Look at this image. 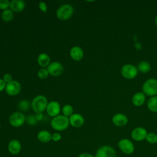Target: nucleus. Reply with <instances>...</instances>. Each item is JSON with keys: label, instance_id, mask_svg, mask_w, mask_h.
Wrapping results in <instances>:
<instances>
[{"label": "nucleus", "instance_id": "obj_24", "mask_svg": "<svg viewBox=\"0 0 157 157\" xmlns=\"http://www.w3.org/2000/svg\"><path fill=\"white\" fill-rule=\"evenodd\" d=\"M18 106V109L21 111L26 112L29 109L30 104H29V101H28L26 99H23L19 102Z\"/></svg>", "mask_w": 157, "mask_h": 157}, {"label": "nucleus", "instance_id": "obj_12", "mask_svg": "<svg viewBox=\"0 0 157 157\" xmlns=\"http://www.w3.org/2000/svg\"><path fill=\"white\" fill-rule=\"evenodd\" d=\"M47 113L52 117H56L59 115V113L61 112L60 104L57 101H51L48 103L47 106Z\"/></svg>", "mask_w": 157, "mask_h": 157}, {"label": "nucleus", "instance_id": "obj_37", "mask_svg": "<svg viewBox=\"0 0 157 157\" xmlns=\"http://www.w3.org/2000/svg\"><path fill=\"white\" fill-rule=\"evenodd\" d=\"M155 24H156V26H157V16H156V18H155Z\"/></svg>", "mask_w": 157, "mask_h": 157}, {"label": "nucleus", "instance_id": "obj_6", "mask_svg": "<svg viewBox=\"0 0 157 157\" xmlns=\"http://www.w3.org/2000/svg\"><path fill=\"white\" fill-rule=\"evenodd\" d=\"M118 147L120 151L126 155L132 154L135 149L133 142L126 138L120 139L118 142Z\"/></svg>", "mask_w": 157, "mask_h": 157}, {"label": "nucleus", "instance_id": "obj_25", "mask_svg": "<svg viewBox=\"0 0 157 157\" xmlns=\"http://www.w3.org/2000/svg\"><path fill=\"white\" fill-rule=\"evenodd\" d=\"M62 113L63 115L66 117H70L71 115L73 114V108L71 105L66 104L64 105L62 108Z\"/></svg>", "mask_w": 157, "mask_h": 157}, {"label": "nucleus", "instance_id": "obj_4", "mask_svg": "<svg viewBox=\"0 0 157 157\" xmlns=\"http://www.w3.org/2000/svg\"><path fill=\"white\" fill-rule=\"evenodd\" d=\"M74 13V9L72 6L69 4H64L61 5L56 11L57 17L63 21L69 19Z\"/></svg>", "mask_w": 157, "mask_h": 157}, {"label": "nucleus", "instance_id": "obj_27", "mask_svg": "<svg viewBox=\"0 0 157 157\" xmlns=\"http://www.w3.org/2000/svg\"><path fill=\"white\" fill-rule=\"evenodd\" d=\"M49 73L47 71V69L41 68L37 72V75L40 79H45L48 77Z\"/></svg>", "mask_w": 157, "mask_h": 157}, {"label": "nucleus", "instance_id": "obj_16", "mask_svg": "<svg viewBox=\"0 0 157 157\" xmlns=\"http://www.w3.org/2000/svg\"><path fill=\"white\" fill-rule=\"evenodd\" d=\"M145 102V94L142 91L136 93L132 97V103L136 107L142 105Z\"/></svg>", "mask_w": 157, "mask_h": 157}, {"label": "nucleus", "instance_id": "obj_35", "mask_svg": "<svg viewBox=\"0 0 157 157\" xmlns=\"http://www.w3.org/2000/svg\"><path fill=\"white\" fill-rule=\"evenodd\" d=\"M78 157H94V156H93L92 154L89 153H82L81 154H80Z\"/></svg>", "mask_w": 157, "mask_h": 157}, {"label": "nucleus", "instance_id": "obj_5", "mask_svg": "<svg viewBox=\"0 0 157 157\" xmlns=\"http://www.w3.org/2000/svg\"><path fill=\"white\" fill-rule=\"evenodd\" d=\"M121 75L128 80L134 78L138 74V70L136 66L132 64H124L120 70Z\"/></svg>", "mask_w": 157, "mask_h": 157}, {"label": "nucleus", "instance_id": "obj_36", "mask_svg": "<svg viewBox=\"0 0 157 157\" xmlns=\"http://www.w3.org/2000/svg\"><path fill=\"white\" fill-rule=\"evenodd\" d=\"M134 47H135V48H136L137 50H140L141 48H142V44H141L140 42H136L134 44Z\"/></svg>", "mask_w": 157, "mask_h": 157}, {"label": "nucleus", "instance_id": "obj_3", "mask_svg": "<svg viewBox=\"0 0 157 157\" xmlns=\"http://www.w3.org/2000/svg\"><path fill=\"white\" fill-rule=\"evenodd\" d=\"M48 103V100L45 96L38 95L33 99L31 107L36 113L42 112L47 109Z\"/></svg>", "mask_w": 157, "mask_h": 157}, {"label": "nucleus", "instance_id": "obj_18", "mask_svg": "<svg viewBox=\"0 0 157 157\" xmlns=\"http://www.w3.org/2000/svg\"><path fill=\"white\" fill-rule=\"evenodd\" d=\"M10 9L13 12H19L25 7V2L22 0H12L10 2Z\"/></svg>", "mask_w": 157, "mask_h": 157}, {"label": "nucleus", "instance_id": "obj_22", "mask_svg": "<svg viewBox=\"0 0 157 157\" xmlns=\"http://www.w3.org/2000/svg\"><path fill=\"white\" fill-rule=\"evenodd\" d=\"M137 68L138 71L143 74H145L150 71L151 66L148 62L146 61H142L140 63H139Z\"/></svg>", "mask_w": 157, "mask_h": 157}, {"label": "nucleus", "instance_id": "obj_38", "mask_svg": "<svg viewBox=\"0 0 157 157\" xmlns=\"http://www.w3.org/2000/svg\"><path fill=\"white\" fill-rule=\"evenodd\" d=\"M0 128H1V126H0Z\"/></svg>", "mask_w": 157, "mask_h": 157}, {"label": "nucleus", "instance_id": "obj_17", "mask_svg": "<svg viewBox=\"0 0 157 157\" xmlns=\"http://www.w3.org/2000/svg\"><path fill=\"white\" fill-rule=\"evenodd\" d=\"M70 56L75 61H80L83 56V51L78 46H74L70 50Z\"/></svg>", "mask_w": 157, "mask_h": 157}, {"label": "nucleus", "instance_id": "obj_34", "mask_svg": "<svg viewBox=\"0 0 157 157\" xmlns=\"http://www.w3.org/2000/svg\"><path fill=\"white\" fill-rule=\"evenodd\" d=\"M6 83L4 82V81L0 78V91H2V90H4L6 88Z\"/></svg>", "mask_w": 157, "mask_h": 157}, {"label": "nucleus", "instance_id": "obj_26", "mask_svg": "<svg viewBox=\"0 0 157 157\" xmlns=\"http://www.w3.org/2000/svg\"><path fill=\"white\" fill-rule=\"evenodd\" d=\"M145 140L151 144H155L157 142V134L155 132H148Z\"/></svg>", "mask_w": 157, "mask_h": 157}, {"label": "nucleus", "instance_id": "obj_1", "mask_svg": "<svg viewBox=\"0 0 157 157\" xmlns=\"http://www.w3.org/2000/svg\"><path fill=\"white\" fill-rule=\"evenodd\" d=\"M69 124V118L63 115H59L53 117L51 121V126L57 131H62L66 129Z\"/></svg>", "mask_w": 157, "mask_h": 157}, {"label": "nucleus", "instance_id": "obj_28", "mask_svg": "<svg viewBox=\"0 0 157 157\" xmlns=\"http://www.w3.org/2000/svg\"><path fill=\"white\" fill-rule=\"evenodd\" d=\"M28 124H30V125H34L37 123V121L35 117V116L34 115H28L27 116V118L26 119Z\"/></svg>", "mask_w": 157, "mask_h": 157}, {"label": "nucleus", "instance_id": "obj_30", "mask_svg": "<svg viewBox=\"0 0 157 157\" xmlns=\"http://www.w3.org/2000/svg\"><path fill=\"white\" fill-rule=\"evenodd\" d=\"M61 135L59 132H55L52 135V140L54 142H58L61 139Z\"/></svg>", "mask_w": 157, "mask_h": 157}, {"label": "nucleus", "instance_id": "obj_2", "mask_svg": "<svg viewBox=\"0 0 157 157\" xmlns=\"http://www.w3.org/2000/svg\"><path fill=\"white\" fill-rule=\"evenodd\" d=\"M142 92L148 96H155L157 94V80L154 78H150L143 83Z\"/></svg>", "mask_w": 157, "mask_h": 157}, {"label": "nucleus", "instance_id": "obj_8", "mask_svg": "<svg viewBox=\"0 0 157 157\" xmlns=\"http://www.w3.org/2000/svg\"><path fill=\"white\" fill-rule=\"evenodd\" d=\"M94 157H117L115 149L109 145H102L96 151Z\"/></svg>", "mask_w": 157, "mask_h": 157}, {"label": "nucleus", "instance_id": "obj_7", "mask_svg": "<svg viewBox=\"0 0 157 157\" xmlns=\"http://www.w3.org/2000/svg\"><path fill=\"white\" fill-rule=\"evenodd\" d=\"M26 119V118L22 112H15L10 115L9 121L11 126L13 127L18 128L25 123Z\"/></svg>", "mask_w": 157, "mask_h": 157}, {"label": "nucleus", "instance_id": "obj_9", "mask_svg": "<svg viewBox=\"0 0 157 157\" xmlns=\"http://www.w3.org/2000/svg\"><path fill=\"white\" fill-rule=\"evenodd\" d=\"M148 132L147 129L143 127L135 128L131 133V138L137 142H140L145 139Z\"/></svg>", "mask_w": 157, "mask_h": 157}, {"label": "nucleus", "instance_id": "obj_20", "mask_svg": "<svg viewBox=\"0 0 157 157\" xmlns=\"http://www.w3.org/2000/svg\"><path fill=\"white\" fill-rule=\"evenodd\" d=\"M52 134L47 130L40 131L37 135L38 140L42 143H48L52 140Z\"/></svg>", "mask_w": 157, "mask_h": 157}, {"label": "nucleus", "instance_id": "obj_15", "mask_svg": "<svg viewBox=\"0 0 157 157\" xmlns=\"http://www.w3.org/2000/svg\"><path fill=\"white\" fill-rule=\"evenodd\" d=\"M69 124L74 128H80L84 123V118L79 113H73L69 118Z\"/></svg>", "mask_w": 157, "mask_h": 157}, {"label": "nucleus", "instance_id": "obj_11", "mask_svg": "<svg viewBox=\"0 0 157 157\" xmlns=\"http://www.w3.org/2000/svg\"><path fill=\"white\" fill-rule=\"evenodd\" d=\"M47 71L49 74L53 76L60 75L63 71L62 64L58 61H53L47 66Z\"/></svg>", "mask_w": 157, "mask_h": 157}, {"label": "nucleus", "instance_id": "obj_23", "mask_svg": "<svg viewBox=\"0 0 157 157\" xmlns=\"http://www.w3.org/2000/svg\"><path fill=\"white\" fill-rule=\"evenodd\" d=\"M1 18L5 21H10L13 18V13L12 10L7 9L2 11L1 13Z\"/></svg>", "mask_w": 157, "mask_h": 157}, {"label": "nucleus", "instance_id": "obj_14", "mask_svg": "<svg viewBox=\"0 0 157 157\" xmlns=\"http://www.w3.org/2000/svg\"><path fill=\"white\" fill-rule=\"evenodd\" d=\"M7 150L11 155H17L21 151V144L17 139H12L7 145Z\"/></svg>", "mask_w": 157, "mask_h": 157}, {"label": "nucleus", "instance_id": "obj_10", "mask_svg": "<svg viewBox=\"0 0 157 157\" xmlns=\"http://www.w3.org/2000/svg\"><path fill=\"white\" fill-rule=\"evenodd\" d=\"M21 84L17 80H12L6 84V92L10 96H15L21 91Z\"/></svg>", "mask_w": 157, "mask_h": 157}, {"label": "nucleus", "instance_id": "obj_31", "mask_svg": "<svg viewBox=\"0 0 157 157\" xmlns=\"http://www.w3.org/2000/svg\"><path fill=\"white\" fill-rule=\"evenodd\" d=\"M2 80L4 81V82H5L6 84L8 83H9V82H10L11 81L13 80H12V75H11L10 74H4V76H3Z\"/></svg>", "mask_w": 157, "mask_h": 157}, {"label": "nucleus", "instance_id": "obj_32", "mask_svg": "<svg viewBox=\"0 0 157 157\" xmlns=\"http://www.w3.org/2000/svg\"><path fill=\"white\" fill-rule=\"evenodd\" d=\"M39 7L40 9V10L43 12H47V4L42 1H40L39 4Z\"/></svg>", "mask_w": 157, "mask_h": 157}, {"label": "nucleus", "instance_id": "obj_19", "mask_svg": "<svg viewBox=\"0 0 157 157\" xmlns=\"http://www.w3.org/2000/svg\"><path fill=\"white\" fill-rule=\"evenodd\" d=\"M37 63L42 68H45L50 64V56L45 53H42L39 55L37 56Z\"/></svg>", "mask_w": 157, "mask_h": 157}, {"label": "nucleus", "instance_id": "obj_29", "mask_svg": "<svg viewBox=\"0 0 157 157\" xmlns=\"http://www.w3.org/2000/svg\"><path fill=\"white\" fill-rule=\"evenodd\" d=\"M10 7V2L8 0H0V9L6 10Z\"/></svg>", "mask_w": 157, "mask_h": 157}, {"label": "nucleus", "instance_id": "obj_33", "mask_svg": "<svg viewBox=\"0 0 157 157\" xmlns=\"http://www.w3.org/2000/svg\"><path fill=\"white\" fill-rule=\"evenodd\" d=\"M34 116L37 121H40L43 119V114L42 112H37Z\"/></svg>", "mask_w": 157, "mask_h": 157}, {"label": "nucleus", "instance_id": "obj_13", "mask_svg": "<svg viewBox=\"0 0 157 157\" xmlns=\"http://www.w3.org/2000/svg\"><path fill=\"white\" fill-rule=\"evenodd\" d=\"M113 124L118 127H123L128 123V118L127 116L121 113H118L114 115L112 118Z\"/></svg>", "mask_w": 157, "mask_h": 157}, {"label": "nucleus", "instance_id": "obj_21", "mask_svg": "<svg viewBox=\"0 0 157 157\" xmlns=\"http://www.w3.org/2000/svg\"><path fill=\"white\" fill-rule=\"evenodd\" d=\"M147 107L148 110L153 113L157 112V96L150 97L147 102Z\"/></svg>", "mask_w": 157, "mask_h": 157}]
</instances>
